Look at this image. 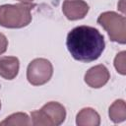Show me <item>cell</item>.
<instances>
[{"label":"cell","instance_id":"cell-5","mask_svg":"<svg viewBox=\"0 0 126 126\" xmlns=\"http://www.w3.org/2000/svg\"><path fill=\"white\" fill-rule=\"evenodd\" d=\"M109 79H110V73L108 69L102 64H98L90 68L84 76L85 83L89 87L94 89L102 88L104 85L107 84Z\"/></svg>","mask_w":126,"mask_h":126},{"label":"cell","instance_id":"cell-16","mask_svg":"<svg viewBox=\"0 0 126 126\" xmlns=\"http://www.w3.org/2000/svg\"><path fill=\"white\" fill-rule=\"evenodd\" d=\"M0 109H1V100H0Z\"/></svg>","mask_w":126,"mask_h":126},{"label":"cell","instance_id":"cell-10","mask_svg":"<svg viewBox=\"0 0 126 126\" xmlns=\"http://www.w3.org/2000/svg\"><path fill=\"white\" fill-rule=\"evenodd\" d=\"M108 116L114 123H121L126 119V104L123 99H116L109 106Z\"/></svg>","mask_w":126,"mask_h":126},{"label":"cell","instance_id":"cell-8","mask_svg":"<svg viewBox=\"0 0 126 126\" xmlns=\"http://www.w3.org/2000/svg\"><path fill=\"white\" fill-rule=\"evenodd\" d=\"M41 110L50 118L54 126L61 125L65 121L66 109L61 103L57 101H49L45 103L41 107Z\"/></svg>","mask_w":126,"mask_h":126},{"label":"cell","instance_id":"cell-15","mask_svg":"<svg viewBox=\"0 0 126 126\" xmlns=\"http://www.w3.org/2000/svg\"><path fill=\"white\" fill-rule=\"evenodd\" d=\"M19 1H21V2H26V3H32L33 0H19Z\"/></svg>","mask_w":126,"mask_h":126},{"label":"cell","instance_id":"cell-11","mask_svg":"<svg viewBox=\"0 0 126 126\" xmlns=\"http://www.w3.org/2000/svg\"><path fill=\"white\" fill-rule=\"evenodd\" d=\"M0 125H4V126H29L32 125V121H31V117L25 113V112H16L13 113L9 116H7L3 121L0 122Z\"/></svg>","mask_w":126,"mask_h":126},{"label":"cell","instance_id":"cell-14","mask_svg":"<svg viewBox=\"0 0 126 126\" xmlns=\"http://www.w3.org/2000/svg\"><path fill=\"white\" fill-rule=\"evenodd\" d=\"M7 47H8V39L3 33L0 32V55L6 52Z\"/></svg>","mask_w":126,"mask_h":126},{"label":"cell","instance_id":"cell-17","mask_svg":"<svg viewBox=\"0 0 126 126\" xmlns=\"http://www.w3.org/2000/svg\"><path fill=\"white\" fill-rule=\"evenodd\" d=\"M0 88H1V85H0Z\"/></svg>","mask_w":126,"mask_h":126},{"label":"cell","instance_id":"cell-6","mask_svg":"<svg viewBox=\"0 0 126 126\" xmlns=\"http://www.w3.org/2000/svg\"><path fill=\"white\" fill-rule=\"evenodd\" d=\"M89 5L84 0H64L62 12L70 21L84 19L89 12Z\"/></svg>","mask_w":126,"mask_h":126},{"label":"cell","instance_id":"cell-7","mask_svg":"<svg viewBox=\"0 0 126 126\" xmlns=\"http://www.w3.org/2000/svg\"><path fill=\"white\" fill-rule=\"evenodd\" d=\"M20 61L16 56L0 57V76L6 80H13L18 76Z\"/></svg>","mask_w":126,"mask_h":126},{"label":"cell","instance_id":"cell-1","mask_svg":"<svg viewBox=\"0 0 126 126\" xmlns=\"http://www.w3.org/2000/svg\"><path fill=\"white\" fill-rule=\"evenodd\" d=\"M66 46L75 60L93 62L98 59L104 50V36L94 27L79 26L68 32Z\"/></svg>","mask_w":126,"mask_h":126},{"label":"cell","instance_id":"cell-2","mask_svg":"<svg viewBox=\"0 0 126 126\" xmlns=\"http://www.w3.org/2000/svg\"><path fill=\"white\" fill-rule=\"evenodd\" d=\"M32 3L20 2L0 6V26L7 29H22L32 22Z\"/></svg>","mask_w":126,"mask_h":126},{"label":"cell","instance_id":"cell-12","mask_svg":"<svg viewBox=\"0 0 126 126\" xmlns=\"http://www.w3.org/2000/svg\"><path fill=\"white\" fill-rule=\"evenodd\" d=\"M32 125L34 126H54L50 118L41 110H33L31 112Z\"/></svg>","mask_w":126,"mask_h":126},{"label":"cell","instance_id":"cell-4","mask_svg":"<svg viewBox=\"0 0 126 126\" xmlns=\"http://www.w3.org/2000/svg\"><path fill=\"white\" fill-rule=\"evenodd\" d=\"M53 75V66L45 58H35L27 68V79L32 86H42L49 82Z\"/></svg>","mask_w":126,"mask_h":126},{"label":"cell","instance_id":"cell-9","mask_svg":"<svg viewBox=\"0 0 126 126\" xmlns=\"http://www.w3.org/2000/svg\"><path fill=\"white\" fill-rule=\"evenodd\" d=\"M78 126H98L100 124L99 114L92 107L82 108L76 115Z\"/></svg>","mask_w":126,"mask_h":126},{"label":"cell","instance_id":"cell-3","mask_svg":"<svg viewBox=\"0 0 126 126\" xmlns=\"http://www.w3.org/2000/svg\"><path fill=\"white\" fill-rule=\"evenodd\" d=\"M96 22L105 30L111 41L119 44L126 43V19L123 15L113 11L103 12Z\"/></svg>","mask_w":126,"mask_h":126},{"label":"cell","instance_id":"cell-13","mask_svg":"<svg viewBox=\"0 0 126 126\" xmlns=\"http://www.w3.org/2000/svg\"><path fill=\"white\" fill-rule=\"evenodd\" d=\"M114 67L119 74L123 76L126 74V51L123 50L116 54L114 58Z\"/></svg>","mask_w":126,"mask_h":126}]
</instances>
